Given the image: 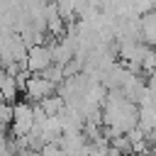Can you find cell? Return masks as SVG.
I'll return each instance as SVG.
<instances>
[{
    "label": "cell",
    "mask_w": 156,
    "mask_h": 156,
    "mask_svg": "<svg viewBox=\"0 0 156 156\" xmlns=\"http://www.w3.org/2000/svg\"><path fill=\"white\" fill-rule=\"evenodd\" d=\"M37 127V117H34V105L29 100H22V102H15V119H12V134L20 139V136H27L32 134Z\"/></svg>",
    "instance_id": "obj_1"
},
{
    "label": "cell",
    "mask_w": 156,
    "mask_h": 156,
    "mask_svg": "<svg viewBox=\"0 0 156 156\" xmlns=\"http://www.w3.org/2000/svg\"><path fill=\"white\" fill-rule=\"evenodd\" d=\"M56 93H58V85L51 83L49 78H44L41 73L29 76V80H27V85H24V95H27L29 102H41V100H46V98H51V95H56Z\"/></svg>",
    "instance_id": "obj_2"
},
{
    "label": "cell",
    "mask_w": 156,
    "mask_h": 156,
    "mask_svg": "<svg viewBox=\"0 0 156 156\" xmlns=\"http://www.w3.org/2000/svg\"><path fill=\"white\" fill-rule=\"evenodd\" d=\"M49 66H54V54H51V46L46 44H39V46H32L27 51V61H24V68L37 76V73H44Z\"/></svg>",
    "instance_id": "obj_3"
},
{
    "label": "cell",
    "mask_w": 156,
    "mask_h": 156,
    "mask_svg": "<svg viewBox=\"0 0 156 156\" xmlns=\"http://www.w3.org/2000/svg\"><path fill=\"white\" fill-rule=\"evenodd\" d=\"M20 95V85H17V76H10L5 68L0 71V100L15 105V98Z\"/></svg>",
    "instance_id": "obj_4"
},
{
    "label": "cell",
    "mask_w": 156,
    "mask_h": 156,
    "mask_svg": "<svg viewBox=\"0 0 156 156\" xmlns=\"http://www.w3.org/2000/svg\"><path fill=\"white\" fill-rule=\"evenodd\" d=\"M141 39L146 44L156 46V10H151L141 17Z\"/></svg>",
    "instance_id": "obj_5"
},
{
    "label": "cell",
    "mask_w": 156,
    "mask_h": 156,
    "mask_svg": "<svg viewBox=\"0 0 156 156\" xmlns=\"http://www.w3.org/2000/svg\"><path fill=\"white\" fill-rule=\"evenodd\" d=\"M39 105H41V110H44V112H46L49 117H58V115H61V110L66 107V100H63V98H61V95L56 93V95H51V98L41 100Z\"/></svg>",
    "instance_id": "obj_6"
},
{
    "label": "cell",
    "mask_w": 156,
    "mask_h": 156,
    "mask_svg": "<svg viewBox=\"0 0 156 156\" xmlns=\"http://www.w3.org/2000/svg\"><path fill=\"white\" fill-rule=\"evenodd\" d=\"M107 156H129V154H124V151H119V149L110 146V154H107Z\"/></svg>",
    "instance_id": "obj_7"
},
{
    "label": "cell",
    "mask_w": 156,
    "mask_h": 156,
    "mask_svg": "<svg viewBox=\"0 0 156 156\" xmlns=\"http://www.w3.org/2000/svg\"><path fill=\"white\" fill-rule=\"evenodd\" d=\"M129 156H139V154H129Z\"/></svg>",
    "instance_id": "obj_8"
}]
</instances>
